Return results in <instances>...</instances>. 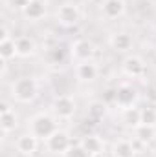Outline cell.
Segmentation results:
<instances>
[{
  "instance_id": "cell-1",
  "label": "cell",
  "mask_w": 156,
  "mask_h": 157,
  "mask_svg": "<svg viewBox=\"0 0 156 157\" xmlns=\"http://www.w3.org/2000/svg\"><path fill=\"white\" fill-rule=\"evenodd\" d=\"M39 93V84L33 77H20L11 84V97L17 102L28 104L31 102Z\"/></svg>"
},
{
  "instance_id": "cell-2",
  "label": "cell",
  "mask_w": 156,
  "mask_h": 157,
  "mask_svg": "<svg viewBox=\"0 0 156 157\" xmlns=\"http://www.w3.org/2000/svg\"><path fill=\"white\" fill-rule=\"evenodd\" d=\"M55 130H57L55 119L51 115H48V113H37L35 117H31L30 124H28V132H31L40 141H46Z\"/></svg>"
},
{
  "instance_id": "cell-3",
  "label": "cell",
  "mask_w": 156,
  "mask_h": 157,
  "mask_svg": "<svg viewBox=\"0 0 156 157\" xmlns=\"http://www.w3.org/2000/svg\"><path fill=\"white\" fill-rule=\"evenodd\" d=\"M44 144H46V150H48V152L63 155V154L72 146V139H70V133H68L66 130H59V128H57V130L44 141Z\"/></svg>"
},
{
  "instance_id": "cell-4",
  "label": "cell",
  "mask_w": 156,
  "mask_h": 157,
  "mask_svg": "<svg viewBox=\"0 0 156 157\" xmlns=\"http://www.w3.org/2000/svg\"><path fill=\"white\" fill-rule=\"evenodd\" d=\"M51 112L57 119L68 121L76 113V101L70 95H57L51 102Z\"/></svg>"
},
{
  "instance_id": "cell-5",
  "label": "cell",
  "mask_w": 156,
  "mask_h": 157,
  "mask_svg": "<svg viewBox=\"0 0 156 157\" xmlns=\"http://www.w3.org/2000/svg\"><path fill=\"white\" fill-rule=\"evenodd\" d=\"M136 101H138V91L129 86V84H121L116 88V95H114V104L121 110H127V108H132L136 106Z\"/></svg>"
},
{
  "instance_id": "cell-6",
  "label": "cell",
  "mask_w": 156,
  "mask_h": 157,
  "mask_svg": "<svg viewBox=\"0 0 156 157\" xmlns=\"http://www.w3.org/2000/svg\"><path fill=\"white\" fill-rule=\"evenodd\" d=\"M145 70H147V68H145V62H143V59L138 57V55H129V57H125L123 62H121V71L130 78L143 77V75H145Z\"/></svg>"
},
{
  "instance_id": "cell-7",
  "label": "cell",
  "mask_w": 156,
  "mask_h": 157,
  "mask_svg": "<svg viewBox=\"0 0 156 157\" xmlns=\"http://www.w3.org/2000/svg\"><path fill=\"white\" fill-rule=\"evenodd\" d=\"M59 24L66 26V28H72V26H77L79 20H81V11L76 4H63L57 13H55Z\"/></svg>"
},
{
  "instance_id": "cell-8",
  "label": "cell",
  "mask_w": 156,
  "mask_h": 157,
  "mask_svg": "<svg viewBox=\"0 0 156 157\" xmlns=\"http://www.w3.org/2000/svg\"><path fill=\"white\" fill-rule=\"evenodd\" d=\"M39 137H35L31 132H26V133H22V135H18L17 137V141H15V148H17V152H20L22 155H33L35 152H37V148H39Z\"/></svg>"
},
{
  "instance_id": "cell-9",
  "label": "cell",
  "mask_w": 156,
  "mask_h": 157,
  "mask_svg": "<svg viewBox=\"0 0 156 157\" xmlns=\"http://www.w3.org/2000/svg\"><path fill=\"white\" fill-rule=\"evenodd\" d=\"M17 121H18V119H17L15 110H11L7 102H2V104H0V130H2V133L7 135V133L15 132Z\"/></svg>"
},
{
  "instance_id": "cell-10",
  "label": "cell",
  "mask_w": 156,
  "mask_h": 157,
  "mask_svg": "<svg viewBox=\"0 0 156 157\" xmlns=\"http://www.w3.org/2000/svg\"><path fill=\"white\" fill-rule=\"evenodd\" d=\"M94 44L88 42L84 39H79L72 44V57L77 60V62H86V60H92L94 57Z\"/></svg>"
},
{
  "instance_id": "cell-11",
  "label": "cell",
  "mask_w": 156,
  "mask_h": 157,
  "mask_svg": "<svg viewBox=\"0 0 156 157\" xmlns=\"http://www.w3.org/2000/svg\"><path fill=\"white\" fill-rule=\"evenodd\" d=\"M125 9H127L125 0H103L101 4V13L109 20H116L119 17H123Z\"/></svg>"
},
{
  "instance_id": "cell-12",
  "label": "cell",
  "mask_w": 156,
  "mask_h": 157,
  "mask_svg": "<svg viewBox=\"0 0 156 157\" xmlns=\"http://www.w3.org/2000/svg\"><path fill=\"white\" fill-rule=\"evenodd\" d=\"M99 75V68L94 60H86V62H77L76 66V77L83 82H92Z\"/></svg>"
},
{
  "instance_id": "cell-13",
  "label": "cell",
  "mask_w": 156,
  "mask_h": 157,
  "mask_svg": "<svg viewBox=\"0 0 156 157\" xmlns=\"http://www.w3.org/2000/svg\"><path fill=\"white\" fill-rule=\"evenodd\" d=\"M109 44H110V48H112L114 51L125 53V51H129V49L132 48L134 40H132V37H130L129 33H125V31H116V33L110 35Z\"/></svg>"
},
{
  "instance_id": "cell-14",
  "label": "cell",
  "mask_w": 156,
  "mask_h": 157,
  "mask_svg": "<svg viewBox=\"0 0 156 157\" xmlns=\"http://www.w3.org/2000/svg\"><path fill=\"white\" fill-rule=\"evenodd\" d=\"M79 144H81L90 155H92V154H99V152L105 150V143H103V139H101L97 133H88V135L81 137Z\"/></svg>"
},
{
  "instance_id": "cell-15",
  "label": "cell",
  "mask_w": 156,
  "mask_h": 157,
  "mask_svg": "<svg viewBox=\"0 0 156 157\" xmlns=\"http://www.w3.org/2000/svg\"><path fill=\"white\" fill-rule=\"evenodd\" d=\"M22 15L26 18H30V20H40L46 15V2L44 0H31L22 9Z\"/></svg>"
},
{
  "instance_id": "cell-16",
  "label": "cell",
  "mask_w": 156,
  "mask_h": 157,
  "mask_svg": "<svg viewBox=\"0 0 156 157\" xmlns=\"http://www.w3.org/2000/svg\"><path fill=\"white\" fill-rule=\"evenodd\" d=\"M15 44H17V55L18 57H31L35 53V49H37L35 40L26 37V35L15 37Z\"/></svg>"
},
{
  "instance_id": "cell-17",
  "label": "cell",
  "mask_w": 156,
  "mask_h": 157,
  "mask_svg": "<svg viewBox=\"0 0 156 157\" xmlns=\"http://www.w3.org/2000/svg\"><path fill=\"white\" fill-rule=\"evenodd\" d=\"M15 57H18V55H17L15 37L0 39V59H2V62H9V60L15 59Z\"/></svg>"
},
{
  "instance_id": "cell-18",
  "label": "cell",
  "mask_w": 156,
  "mask_h": 157,
  "mask_svg": "<svg viewBox=\"0 0 156 157\" xmlns=\"http://www.w3.org/2000/svg\"><path fill=\"white\" fill-rule=\"evenodd\" d=\"M112 154H114V157H136V148L130 141L119 139L112 146Z\"/></svg>"
},
{
  "instance_id": "cell-19",
  "label": "cell",
  "mask_w": 156,
  "mask_h": 157,
  "mask_svg": "<svg viewBox=\"0 0 156 157\" xmlns=\"http://www.w3.org/2000/svg\"><path fill=\"white\" fill-rule=\"evenodd\" d=\"M134 135L140 143L149 144L151 141H154L156 137V126H147V124H138L134 128Z\"/></svg>"
},
{
  "instance_id": "cell-20",
  "label": "cell",
  "mask_w": 156,
  "mask_h": 157,
  "mask_svg": "<svg viewBox=\"0 0 156 157\" xmlns=\"http://www.w3.org/2000/svg\"><path fill=\"white\" fill-rule=\"evenodd\" d=\"M121 121H123V124H127V126H130V128H136V126L142 122V110L136 108V106L123 110V117H121Z\"/></svg>"
},
{
  "instance_id": "cell-21",
  "label": "cell",
  "mask_w": 156,
  "mask_h": 157,
  "mask_svg": "<svg viewBox=\"0 0 156 157\" xmlns=\"http://www.w3.org/2000/svg\"><path fill=\"white\" fill-rule=\"evenodd\" d=\"M140 110H142V122H140V124L156 126V108L145 106V108H140Z\"/></svg>"
},
{
  "instance_id": "cell-22",
  "label": "cell",
  "mask_w": 156,
  "mask_h": 157,
  "mask_svg": "<svg viewBox=\"0 0 156 157\" xmlns=\"http://www.w3.org/2000/svg\"><path fill=\"white\" fill-rule=\"evenodd\" d=\"M63 157H90V154L77 143V144H72V146L63 154Z\"/></svg>"
},
{
  "instance_id": "cell-23",
  "label": "cell",
  "mask_w": 156,
  "mask_h": 157,
  "mask_svg": "<svg viewBox=\"0 0 156 157\" xmlns=\"http://www.w3.org/2000/svg\"><path fill=\"white\" fill-rule=\"evenodd\" d=\"M103 113H105V102L101 101V102H94L92 106H90V115L96 119L103 117Z\"/></svg>"
},
{
  "instance_id": "cell-24",
  "label": "cell",
  "mask_w": 156,
  "mask_h": 157,
  "mask_svg": "<svg viewBox=\"0 0 156 157\" xmlns=\"http://www.w3.org/2000/svg\"><path fill=\"white\" fill-rule=\"evenodd\" d=\"M50 57H51V62H55V64H59V62L64 60V53H63V49H59V48L50 49Z\"/></svg>"
},
{
  "instance_id": "cell-25",
  "label": "cell",
  "mask_w": 156,
  "mask_h": 157,
  "mask_svg": "<svg viewBox=\"0 0 156 157\" xmlns=\"http://www.w3.org/2000/svg\"><path fill=\"white\" fill-rule=\"evenodd\" d=\"M30 2H31V0H9V6L15 7V9H20V11H22Z\"/></svg>"
},
{
  "instance_id": "cell-26",
  "label": "cell",
  "mask_w": 156,
  "mask_h": 157,
  "mask_svg": "<svg viewBox=\"0 0 156 157\" xmlns=\"http://www.w3.org/2000/svg\"><path fill=\"white\" fill-rule=\"evenodd\" d=\"M90 157H107V155H105V152H99V154H92Z\"/></svg>"
},
{
  "instance_id": "cell-27",
  "label": "cell",
  "mask_w": 156,
  "mask_h": 157,
  "mask_svg": "<svg viewBox=\"0 0 156 157\" xmlns=\"http://www.w3.org/2000/svg\"><path fill=\"white\" fill-rule=\"evenodd\" d=\"M149 2H151V4H156V0H149Z\"/></svg>"
}]
</instances>
